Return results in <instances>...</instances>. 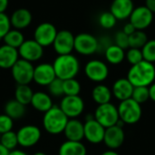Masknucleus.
Instances as JSON below:
<instances>
[{
	"mask_svg": "<svg viewBox=\"0 0 155 155\" xmlns=\"http://www.w3.org/2000/svg\"><path fill=\"white\" fill-rule=\"evenodd\" d=\"M127 79L134 87L147 86L149 87L155 80L154 64L143 60L142 62L132 65L127 74Z\"/></svg>",
	"mask_w": 155,
	"mask_h": 155,
	"instance_id": "f257e3e1",
	"label": "nucleus"
},
{
	"mask_svg": "<svg viewBox=\"0 0 155 155\" xmlns=\"http://www.w3.org/2000/svg\"><path fill=\"white\" fill-rule=\"evenodd\" d=\"M53 66L56 77L63 81L75 78L80 71L79 60L72 54L58 55L54 59Z\"/></svg>",
	"mask_w": 155,
	"mask_h": 155,
	"instance_id": "f03ea898",
	"label": "nucleus"
},
{
	"mask_svg": "<svg viewBox=\"0 0 155 155\" xmlns=\"http://www.w3.org/2000/svg\"><path fill=\"white\" fill-rule=\"evenodd\" d=\"M69 118L64 114L59 106L54 105L50 110L45 113L43 118V126L45 130L52 134L57 135L64 133Z\"/></svg>",
	"mask_w": 155,
	"mask_h": 155,
	"instance_id": "7ed1b4c3",
	"label": "nucleus"
},
{
	"mask_svg": "<svg viewBox=\"0 0 155 155\" xmlns=\"http://www.w3.org/2000/svg\"><path fill=\"white\" fill-rule=\"evenodd\" d=\"M119 118L125 124H134L141 120L143 110L140 104L130 98L120 102L118 105Z\"/></svg>",
	"mask_w": 155,
	"mask_h": 155,
	"instance_id": "20e7f679",
	"label": "nucleus"
},
{
	"mask_svg": "<svg viewBox=\"0 0 155 155\" xmlns=\"http://www.w3.org/2000/svg\"><path fill=\"white\" fill-rule=\"evenodd\" d=\"M94 119L105 129L116 125L119 121L118 108L112 103L100 104L94 111Z\"/></svg>",
	"mask_w": 155,
	"mask_h": 155,
	"instance_id": "39448f33",
	"label": "nucleus"
},
{
	"mask_svg": "<svg viewBox=\"0 0 155 155\" xmlns=\"http://www.w3.org/2000/svg\"><path fill=\"white\" fill-rule=\"evenodd\" d=\"M34 71L33 64L22 58L18 59L11 68L13 79L17 84H29L34 80Z\"/></svg>",
	"mask_w": 155,
	"mask_h": 155,
	"instance_id": "423d86ee",
	"label": "nucleus"
},
{
	"mask_svg": "<svg viewBox=\"0 0 155 155\" xmlns=\"http://www.w3.org/2000/svg\"><path fill=\"white\" fill-rule=\"evenodd\" d=\"M74 50L82 55H92L97 53L98 39L88 33H81L74 36Z\"/></svg>",
	"mask_w": 155,
	"mask_h": 155,
	"instance_id": "0eeeda50",
	"label": "nucleus"
},
{
	"mask_svg": "<svg viewBox=\"0 0 155 155\" xmlns=\"http://www.w3.org/2000/svg\"><path fill=\"white\" fill-rule=\"evenodd\" d=\"M59 107L70 119H75L81 115L84 110V102L79 95H64L61 100Z\"/></svg>",
	"mask_w": 155,
	"mask_h": 155,
	"instance_id": "6e6552de",
	"label": "nucleus"
},
{
	"mask_svg": "<svg viewBox=\"0 0 155 155\" xmlns=\"http://www.w3.org/2000/svg\"><path fill=\"white\" fill-rule=\"evenodd\" d=\"M84 74L89 80L95 83H101L107 79L109 75V68L104 62L94 59L90 60L85 64Z\"/></svg>",
	"mask_w": 155,
	"mask_h": 155,
	"instance_id": "1a4fd4ad",
	"label": "nucleus"
},
{
	"mask_svg": "<svg viewBox=\"0 0 155 155\" xmlns=\"http://www.w3.org/2000/svg\"><path fill=\"white\" fill-rule=\"evenodd\" d=\"M58 31L56 27L49 22L38 25L34 32V39L43 47L53 45Z\"/></svg>",
	"mask_w": 155,
	"mask_h": 155,
	"instance_id": "9d476101",
	"label": "nucleus"
},
{
	"mask_svg": "<svg viewBox=\"0 0 155 155\" xmlns=\"http://www.w3.org/2000/svg\"><path fill=\"white\" fill-rule=\"evenodd\" d=\"M53 47L58 55L72 54L74 50V35L68 30L58 31Z\"/></svg>",
	"mask_w": 155,
	"mask_h": 155,
	"instance_id": "9b49d317",
	"label": "nucleus"
},
{
	"mask_svg": "<svg viewBox=\"0 0 155 155\" xmlns=\"http://www.w3.org/2000/svg\"><path fill=\"white\" fill-rule=\"evenodd\" d=\"M17 134V140H18V145L22 147H32L35 145L41 139V130L33 124L24 125L21 127Z\"/></svg>",
	"mask_w": 155,
	"mask_h": 155,
	"instance_id": "f8f14e48",
	"label": "nucleus"
},
{
	"mask_svg": "<svg viewBox=\"0 0 155 155\" xmlns=\"http://www.w3.org/2000/svg\"><path fill=\"white\" fill-rule=\"evenodd\" d=\"M18 53L22 59L33 63L43 57L44 47L35 39H28L25 40L22 45L18 48Z\"/></svg>",
	"mask_w": 155,
	"mask_h": 155,
	"instance_id": "ddd939ff",
	"label": "nucleus"
},
{
	"mask_svg": "<svg viewBox=\"0 0 155 155\" xmlns=\"http://www.w3.org/2000/svg\"><path fill=\"white\" fill-rule=\"evenodd\" d=\"M129 18L130 23L134 25L136 30L143 31L153 23V13L146 5H141L138 7H134Z\"/></svg>",
	"mask_w": 155,
	"mask_h": 155,
	"instance_id": "4468645a",
	"label": "nucleus"
},
{
	"mask_svg": "<svg viewBox=\"0 0 155 155\" xmlns=\"http://www.w3.org/2000/svg\"><path fill=\"white\" fill-rule=\"evenodd\" d=\"M84 138L93 144H98L104 142L105 128L100 124L94 118L86 120L84 124Z\"/></svg>",
	"mask_w": 155,
	"mask_h": 155,
	"instance_id": "2eb2a0df",
	"label": "nucleus"
},
{
	"mask_svg": "<svg viewBox=\"0 0 155 155\" xmlns=\"http://www.w3.org/2000/svg\"><path fill=\"white\" fill-rule=\"evenodd\" d=\"M56 78L53 64L48 63L39 64L35 67L34 80L38 85L48 86Z\"/></svg>",
	"mask_w": 155,
	"mask_h": 155,
	"instance_id": "dca6fc26",
	"label": "nucleus"
},
{
	"mask_svg": "<svg viewBox=\"0 0 155 155\" xmlns=\"http://www.w3.org/2000/svg\"><path fill=\"white\" fill-rule=\"evenodd\" d=\"M124 139L125 134L124 128L119 127L118 125H114L105 129L103 143H104L109 150H116L123 145Z\"/></svg>",
	"mask_w": 155,
	"mask_h": 155,
	"instance_id": "f3484780",
	"label": "nucleus"
},
{
	"mask_svg": "<svg viewBox=\"0 0 155 155\" xmlns=\"http://www.w3.org/2000/svg\"><path fill=\"white\" fill-rule=\"evenodd\" d=\"M134 9L133 0H114L110 6L111 13L117 20H124L129 18Z\"/></svg>",
	"mask_w": 155,
	"mask_h": 155,
	"instance_id": "a211bd4d",
	"label": "nucleus"
},
{
	"mask_svg": "<svg viewBox=\"0 0 155 155\" xmlns=\"http://www.w3.org/2000/svg\"><path fill=\"white\" fill-rule=\"evenodd\" d=\"M134 88V85L127 78H120L116 80L113 85V96H114L120 102L130 99L132 98Z\"/></svg>",
	"mask_w": 155,
	"mask_h": 155,
	"instance_id": "6ab92c4d",
	"label": "nucleus"
},
{
	"mask_svg": "<svg viewBox=\"0 0 155 155\" xmlns=\"http://www.w3.org/2000/svg\"><path fill=\"white\" fill-rule=\"evenodd\" d=\"M33 20L31 12L26 8H18L13 12L10 16L12 27L18 30H23L28 27Z\"/></svg>",
	"mask_w": 155,
	"mask_h": 155,
	"instance_id": "aec40b11",
	"label": "nucleus"
},
{
	"mask_svg": "<svg viewBox=\"0 0 155 155\" xmlns=\"http://www.w3.org/2000/svg\"><path fill=\"white\" fill-rule=\"evenodd\" d=\"M64 134L68 141L81 142L84 138V124L77 119H70L64 128Z\"/></svg>",
	"mask_w": 155,
	"mask_h": 155,
	"instance_id": "412c9836",
	"label": "nucleus"
},
{
	"mask_svg": "<svg viewBox=\"0 0 155 155\" xmlns=\"http://www.w3.org/2000/svg\"><path fill=\"white\" fill-rule=\"evenodd\" d=\"M18 59V49L7 45H3L0 46V68L11 69Z\"/></svg>",
	"mask_w": 155,
	"mask_h": 155,
	"instance_id": "4be33fe9",
	"label": "nucleus"
},
{
	"mask_svg": "<svg viewBox=\"0 0 155 155\" xmlns=\"http://www.w3.org/2000/svg\"><path fill=\"white\" fill-rule=\"evenodd\" d=\"M30 104L33 106V108L41 113H45L54 106L50 95L44 92L34 93Z\"/></svg>",
	"mask_w": 155,
	"mask_h": 155,
	"instance_id": "5701e85b",
	"label": "nucleus"
},
{
	"mask_svg": "<svg viewBox=\"0 0 155 155\" xmlns=\"http://www.w3.org/2000/svg\"><path fill=\"white\" fill-rule=\"evenodd\" d=\"M87 150L82 142L65 141L59 147V155H86Z\"/></svg>",
	"mask_w": 155,
	"mask_h": 155,
	"instance_id": "b1692460",
	"label": "nucleus"
},
{
	"mask_svg": "<svg viewBox=\"0 0 155 155\" xmlns=\"http://www.w3.org/2000/svg\"><path fill=\"white\" fill-rule=\"evenodd\" d=\"M113 96L112 90L104 85V84H97L94 87L92 91V97L94 103H96L98 105L104 104L107 103H111V99Z\"/></svg>",
	"mask_w": 155,
	"mask_h": 155,
	"instance_id": "393cba45",
	"label": "nucleus"
},
{
	"mask_svg": "<svg viewBox=\"0 0 155 155\" xmlns=\"http://www.w3.org/2000/svg\"><path fill=\"white\" fill-rule=\"evenodd\" d=\"M5 114L14 121L21 119L25 114V105L15 99L10 100L5 105Z\"/></svg>",
	"mask_w": 155,
	"mask_h": 155,
	"instance_id": "a878e982",
	"label": "nucleus"
},
{
	"mask_svg": "<svg viewBox=\"0 0 155 155\" xmlns=\"http://www.w3.org/2000/svg\"><path fill=\"white\" fill-rule=\"evenodd\" d=\"M104 56L109 64H119L125 58V51L118 45L113 44L104 52Z\"/></svg>",
	"mask_w": 155,
	"mask_h": 155,
	"instance_id": "bb28decb",
	"label": "nucleus"
},
{
	"mask_svg": "<svg viewBox=\"0 0 155 155\" xmlns=\"http://www.w3.org/2000/svg\"><path fill=\"white\" fill-rule=\"evenodd\" d=\"M25 36L24 34L21 32V30L18 29H11L3 38V41L5 42V45H7L9 46H12L14 48L18 49L22 44L25 42Z\"/></svg>",
	"mask_w": 155,
	"mask_h": 155,
	"instance_id": "cd10ccee",
	"label": "nucleus"
},
{
	"mask_svg": "<svg viewBox=\"0 0 155 155\" xmlns=\"http://www.w3.org/2000/svg\"><path fill=\"white\" fill-rule=\"evenodd\" d=\"M33 95L34 93L28 84H17L15 92V100H17L19 103L24 105L31 104Z\"/></svg>",
	"mask_w": 155,
	"mask_h": 155,
	"instance_id": "c85d7f7f",
	"label": "nucleus"
},
{
	"mask_svg": "<svg viewBox=\"0 0 155 155\" xmlns=\"http://www.w3.org/2000/svg\"><path fill=\"white\" fill-rule=\"evenodd\" d=\"M148 42L147 35L143 30H136L131 35H129V46L130 48L142 49Z\"/></svg>",
	"mask_w": 155,
	"mask_h": 155,
	"instance_id": "c756f323",
	"label": "nucleus"
},
{
	"mask_svg": "<svg viewBox=\"0 0 155 155\" xmlns=\"http://www.w3.org/2000/svg\"><path fill=\"white\" fill-rule=\"evenodd\" d=\"M0 143H2L10 152L13 150H15V147L18 145V140H17L16 133L10 131V132H7L5 134H1Z\"/></svg>",
	"mask_w": 155,
	"mask_h": 155,
	"instance_id": "7c9ffc66",
	"label": "nucleus"
},
{
	"mask_svg": "<svg viewBox=\"0 0 155 155\" xmlns=\"http://www.w3.org/2000/svg\"><path fill=\"white\" fill-rule=\"evenodd\" d=\"M81 92V84L75 79H67L64 81V94L68 96L79 95Z\"/></svg>",
	"mask_w": 155,
	"mask_h": 155,
	"instance_id": "2f4dec72",
	"label": "nucleus"
},
{
	"mask_svg": "<svg viewBox=\"0 0 155 155\" xmlns=\"http://www.w3.org/2000/svg\"><path fill=\"white\" fill-rule=\"evenodd\" d=\"M132 99H134L138 104H142L147 102L150 99L149 94V87L147 86H137L134 88V92L132 94Z\"/></svg>",
	"mask_w": 155,
	"mask_h": 155,
	"instance_id": "473e14b6",
	"label": "nucleus"
},
{
	"mask_svg": "<svg viewBox=\"0 0 155 155\" xmlns=\"http://www.w3.org/2000/svg\"><path fill=\"white\" fill-rule=\"evenodd\" d=\"M117 19L111 13V11L104 12L99 16V25L104 29H111L116 25Z\"/></svg>",
	"mask_w": 155,
	"mask_h": 155,
	"instance_id": "72a5a7b5",
	"label": "nucleus"
},
{
	"mask_svg": "<svg viewBox=\"0 0 155 155\" xmlns=\"http://www.w3.org/2000/svg\"><path fill=\"white\" fill-rule=\"evenodd\" d=\"M143 60L150 62V63H155V39L148 40V42L144 45V46L142 48Z\"/></svg>",
	"mask_w": 155,
	"mask_h": 155,
	"instance_id": "f704fd0d",
	"label": "nucleus"
},
{
	"mask_svg": "<svg viewBox=\"0 0 155 155\" xmlns=\"http://www.w3.org/2000/svg\"><path fill=\"white\" fill-rule=\"evenodd\" d=\"M125 58L127 59L128 63L132 65H134L143 60L142 49L138 48H129L125 54Z\"/></svg>",
	"mask_w": 155,
	"mask_h": 155,
	"instance_id": "c9c22d12",
	"label": "nucleus"
},
{
	"mask_svg": "<svg viewBox=\"0 0 155 155\" xmlns=\"http://www.w3.org/2000/svg\"><path fill=\"white\" fill-rule=\"evenodd\" d=\"M47 87H48L49 94L54 97L64 95V81L57 77Z\"/></svg>",
	"mask_w": 155,
	"mask_h": 155,
	"instance_id": "e433bc0d",
	"label": "nucleus"
},
{
	"mask_svg": "<svg viewBox=\"0 0 155 155\" xmlns=\"http://www.w3.org/2000/svg\"><path fill=\"white\" fill-rule=\"evenodd\" d=\"M11 27L10 17L5 13H0V40H3L5 35L11 30Z\"/></svg>",
	"mask_w": 155,
	"mask_h": 155,
	"instance_id": "4c0bfd02",
	"label": "nucleus"
},
{
	"mask_svg": "<svg viewBox=\"0 0 155 155\" xmlns=\"http://www.w3.org/2000/svg\"><path fill=\"white\" fill-rule=\"evenodd\" d=\"M114 45H118L124 50L129 49V35H127L123 30L117 32L114 36Z\"/></svg>",
	"mask_w": 155,
	"mask_h": 155,
	"instance_id": "58836bf2",
	"label": "nucleus"
},
{
	"mask_svg": "<svg viewBox=\"0 0 155 155\" xmlns=\"http://www.w3.org/2000/svg\"><path fill=\"white\" fill-rule=\"evenodd\" d=\"M14 126V120L11 119L8 115L0 114V135L7 132L12 131Z\"/></svg>",
	"mask_w": 155,
	"mask_h": 155,
	"instance_id": "ea45409f",
	"label": "nucleus"
},
{
	"mask_svg": "<svg viewBox=\"0 0 155 155\" xmlns=\"http://www.w3.org/2000/svg\"><path fill=\"white\" fill-rule=\"evenodd\" d=\"M123 31L127 35H131L133 33H134L136 31V28L134 26V25L132 23H127L124 25V28H123Z\"/></svg>",
	"mask_w": 155,
	"mask_h": 155,
	"instance_id": "a19ab883",
	"label": "nucleus"
},
{
	"mask_svg": "<svg viewBox=\"0 0 155 155\" xmlns=\"http://www.w3.org/2000/svg\"><path fill=\"white\" fill-rule=\"evenodd\" d=\"M149 94H150V99L155 102V83H153L149 86Z\"/></svg>",
	"mask_w": 155,
	"mask_h": 155,
	"instance_id": "79ce46f5",
	"label": "nucleus"
},
{
	"mask_svg": "<svg viewBox=\"0 0 155 155\" xmlns=\"http://www.w3.org/2000/svg\"><path fill=\"white\" fill-rule=\"evenodd\" d=\"M8 0H0V13H5L8 7Z\"/></svg>",
	"mask_w": 155,
	"mask_h": 155,
	"instance_id": "37998d69",
	"label": "nucleus"
},
{
	"mask_svg": "<svg viewBox=\"0 0 155 155\" xmlns=\"http://www.w3.org/2000/svg\"><path fill=\"white\" fill-rule=\"evenodd\" d=\"M145 5L153 13H155V0H145Z\"/></svg>",
	"mask_w": 155,
	"mask_h": 155,
	"instance_id": "c03bdc74",
	"label": "nucleus"
},
{
	"mask_svg": "<svg viewBox=\"0 0 155 155\" xmlns=\"http://www.w3.org/2000/svg\"><path fill=\"white\" fill-rule=\"evenodd\" d=\"M10 151L5 148L2 143H0V155H9Z\"/></svg>",
	"mask_w": 155,
	"mask_h": 155,
	"instance_id": "a18cd8bd",
	"label": "nucleus"
},
{
	"mask_svg": "<svg viewBox=\"0 0 155 155\" xmlns=\"http://www.w3.org/2000/svg\"><path fill=\"white\" fill-rule=\"evenodd\" d=\"M9 155H28L26 153H25L24 151L21 150H13L10 152Z\"/></svg>",
	"mask_w": 155,
	"mask_h": 155,
	"instance_id": "49530a36",
	"label": "nucleus"
},
{
	"mask_svg": "<svg viewBox=\"0 0 155 155\" xmlns=\"http://www.w3.org/2000/svg\"><path fill=\"white\" fill-rule=\"evenodd\" d=\"M101 155H120L118 153L115 152V150H108L104 152Z\"/></svg>",
	"mask_w": 155,
	"mask_h": 155,
	"instance_id": "de8ad7c7",
	"label": "nucleus"
},
{
	"mask_svg": "<svg viewBox=\"0 0 155 155\" xmlns=\"http://www.w3.org/2000/svg\"><path fill=\"white\" fill-rule=\"evenodd\" d=\"M33 155H47V154H46V153H42V152H37V153H34Z\"/></svg>",
	"mask_w": 155,
	"mask_h": 155,
	"instance_id": "09e8293b",
	"label": "nucleus"
},
{
	"mask_svg": "<svg viewBox=\"0 0 155 155\" xmlns=\"http://www.w3.org/2000/svg\"><path fill=\"white\" fill-rule=\"evenodd\" d=\"M154 65H155V64H154Z\"/></svg>",
	"mask_w": 155,
	"mask_h": 155,
	"instance_id": "8fccbe9b",
	"label": "nucleus"
}]
</instances>
